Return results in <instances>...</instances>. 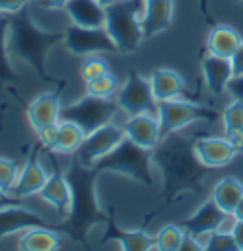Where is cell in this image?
Here are the masks:
<instances>
[{"label": "cell", "instance_id": "cell-13", "mask_svg": "<svg viewBox=\"0 0 243 251\" xmlns=\"http://www.w3.org/2000/svg\"><path fill=\"white\" fill-rule=\"evenodd\" d=\"M42 149L44 147L40 145V141L32 147L29 158H27L23 170H21L19 177H17V183L12 188V194L17 196V198H25V196H32V194L40 192V188L44 187V183L48 181L46 170L40 166V162H38V152Z\"/></svg>", "mask_w": 243, "mask_h": 251}, {"label": "cell", "instance_id": "cell-21", "mask_svg": "<svg viewBox=\"0 0 243 251\" xmlns=\"http://www.w3.org/2000/svg\"><path fill=\"white\" fill-rule=\"evenodd\" d=\"M150 86L156 101H169L177 99L184 92V80L181 78L179 73L171 69H158L150 76Z\"/></svg>", "mask_w": 243, "mask_h": 251}, {"label": "cell", "instance_id": "cell-26", "mask_svg": "<svg viewBox=\"0 0 243 251\" xmlns=\"http://www.w3.org/2000/svg\"><path fill=\"white\" fill-rule=\"evenodd\" d=\"M86 133L69 120H59L57 126V137L55 143L51 145L49 152H57V154H74L76 151L80 149V145L84 143Z\"/></svg>", "mask_w": 243, "mask_h": 251}, {"label": "cell", "instance_id": "cell-27", "mask_svg": "<svg viewBox=\"0 0 243 251\" xmlns=\"http://www.w3.org/2000/svg\"><path fill=\"white\" fill-rule=\"evenodd\" d=\"M10 19L8 14L0 16V97L6 86L15 84L17 82V75H15L14 67L8 59V32H10Z\"/></svg>", "mask_w": 243, "mask_h": 251}, {"label": "cell", "instance_id": "cell-39", "mask_svg": "<svg viewBox=\"0 0 243 251\" xmlns=\"http://www.w3.org/2000/svg\"><path fill=\"white\" fill-rule=\"evenodd\" d=\"M226 137L228 141H230V145L236 149V152H242L243 151V131H240V129H236V131H226Z\"/></svg>", "mask_w": 243, "mask_h": 251}, {"label": "cell", "instance_id": "cell-17", "mask_svg": "<svg viewBox=\"0 0 243 251\" xmlns=\"http://www.w3.org/2000/svg\"><path fill=\"white\" fill-rule=\"evenodd\" d=\"M194 147L199 160L211 170L228 166L238 154L226 137H201V139H196Z\"/></svg>", "mask_w": 243, "mask_h": 251}, {"label": "cell", "instance_id": "cell-4", "mask_svg": "<svg viewBox=\"0 0 243 251\" xmlns=\"http://www.w3.org/2000/svg\"><path fill=\"white\" fill-rule=\"evenodd\" d=\"M143 10L145 0H114L105 6V29L122 53H133L145 40Z\"/></svg>", "mask_w": 243, "mask_h": 251}, {"label": "cell", "instance_id": "cell-31", "mask_svg": "<svg viewBox=\"0 0 243 251\" xmlns=\"http://www.w3.org/2000/svg\"><path fill=\"white\" fill-rule=\"evenodd\" d=\"M222 122H224V131H243V101L234 99L222 112Z\"/></svg>", "mask_w": 243, "mask_h": 251}, {"label": "cell", "instance_id": "cell-1", "mask_svg": "<svg viewBox=\"0 0 243 251\" xmlns=\"http://www.w3.org/2000/svg\"><path fill=\"white\" fill-rule=\"evenodd\" d=\"M196 139L179 131L167 135L152 149V164L162 173L164 188L160 192L164 205L173 204L179 196L203 192V181L209 170L196 152Z\"/></svg>", "mask_w": 243, "mask_h": 251}, {"label": "cell", "instance_id": "cell-6", "mask_svg": "<svg viewBox=\"0 0 243 251\" xmlns=\"http://www.w3.org/2000/svg\"><path fill=\"white\" fill-rule=\"evenodd\" d=\"M156 110H158V122H160V139L175 131H181L188 124H194V122L211 124L219 118L217 110L203 105H196V103H188V101H179V99L160 101Z\"/></svg>", "mask_w": 243, "mask_h": 251}, {"label": "cell", "instance_id": "cell-15", "mask_svg": "<svg viewBox=\"0 0 243 251\" xmlns=\"http://www.w3.org/2000/svg\"><path fill=\"white\" fill-rule=\"evenodd\" d=\"M53 166H55V170L51 175H48V181L44 183V187L40 188L38 194L42 196V200L53 205L59 215H67L71 209V200H73L71 187H69V181L65 177V172L59 168V164L53 162Z\"/></svg>", "mask_w": 243, "mask_h": 251}, {"label": "cell", "instance_id": "cell-14", "mask_svg": "<svg viewBox=\"0 0 243 251\" xmlns=\"http://www.w3.org/2000/svg\"><path fill=\"white\" fill-rule=\"evenodd\" d=\"M65 84H61L59 90L36 97L27 107V118L30 126L34 127V131L42 129L46 126L57 124L61 120V88Z\"/></svg>", "mask_w": 243, "mask_h": 251}, {"label": "cell", "instance_id": "cell-44", "mask_svg": "<svg viewBox=\"0 0 243 251\" xmlns=\"http://www.w3.org/2000/svg\"><path fill=\"white\" fill-rule=\"evenodd\" d=\"M99 2H101L103 6H108V4H110V2H114V0H99Z\"/></svg>", "mask_w": 243, "mask_h": 251}, {"label": "cell", "instance_id": "cell-25", "mask_svg": "<svg viewBox=\"0 0 243 251\" xmlns=\"http://www.w3.org/2000/svg\"><path fill=\"white\" fill-rule=\"evenodd\" d=\"M242 198H243V185L242 181H238L236 177H224V179H220L215 185V188H213V200L228 215L234 213L236 205L240 204Z\"/></svg>", "mask_w": 243, "mask_h": 251}, {"label": "cell", "instance_id": "cell-40", "mask_svg": "<svg viewBox=\"0 0 243 251\" xmlns=\"http://www.w3.org/2000/svg\"><path fill=\"white\" fill-rule=\"evenodd\" d=\"M232 234H234V240L238 244V250L243 251V221H234Z\"/></svg>", "mask_w": 243, "mask_h": 251}, {"label": "cell", "instance_id": "cell-8", "mask_svg": "<svg viewBox=\"0 0 243 251\" xmlns=\"http://www.w3.org/2000/svg\"><path fill=\"white\" fill-rule=\"evenodd\" d=\"M65 46L74 55H91L101 51H118L114 40L105 27H80L69 25L65 29Z\"/></svg>", "mask_w": 243, "mask_h": 251}, {"label": "cell", "instance_id": "cell-24", "mask_svg": "<svg viewBox=\"0 0 243 251\" xmlns=\"http://www.w3.org/2000/svg\"><path fill=\"white\" fill-rule=\"evenodd\" d=\"M61 236L55 228H42L34 226L29 228V232L21 236L19 250L23 251H55L59 250Z\"/></svg>", "mask_w": 243, "mask_h": 251}, {"label": "cell", "instance_id": "cell-7", "mask_svg": "<svg viewBox=\"0 0 243 251\" xmlns=\"http://www.w3.org/2000/svg\"><path fill=\"white\" fill-rule=\"evenodd\" d=\"M120 109L118 101L114 103L108 97H95V95H84L76 103L69 105L67 109H61V120L74 122L86 135L99 129L101 126L108 124L116 110Z\"/></svg>", "mask_w": 243, "mask_h": 251}, {"label": "cell", "instance_id": "cell-11", "mask_svg": "<svg viewBox=\"0 0 243 251\" xmlns=\"http://www.w3.org/2000/svg\"><path fill=\"white\" fill-rule=\"evenodd\" d=\"M34 226H42V228H55L59 230V225H53L49 221H46L42 215H38L36 211H32L25 205H8V207H0V240H4L6 236H12L19 230H29Z\"/></svg>", "mask_w": 243, "mask_h": 251}, {"label": "cell", "instance_id": "cell-20", "mask_svg": "<svg viewBox=\"0 0 243 251\" xmlns=\"http://www.w3.org/2000/svg\"><path fill=\"white\" fill-rule=\"evenodd\" d=\"M201 71H203V78L209 88L211 94H222L226 90L228 82L232 80V63L226 57H219V55H207L201 61Z\"/></svg>", "mask_w": 243, "mask_h": 251}, {"label": "cell", "instance_id": "cell-10", "mask_svg": "<svg viewBox=\"0 0 243 251\" xmlns=\"http://www.w3.org/2000/svg\"><path fill=\"white\" fill-rule=\"evenodd\" d=\"M125 137L123 127L114 124H105L101 126L99 129L91 131L84 137V143L80 145V149L74 152V156L84 164L91 168L99 158H103L108 154L112 149H116L122 143V139Z\"/></svg>", "mask_w": 243, "mask_h": 251}, {"label": "cell", "instance_id": "cell-23", "mask_svg": "<svg viewBox=\"0 0 243 251\" xmlns=\"http://www.w3.org/2000/svg\"><path fill=\"white\" fill-rule=\"evenodd\" d=\"M242 42V36H240V32L236 31V29H232L228 25H217L209 32L207 48H209V53H213V55L230 59Z\"/></svg>", "mask_w": 243, "mask_h": 251}, {"label": "cell", "instance_id": "cell-43", "mask_svg": "<svg viewBox=\"0 0 243 251\" xmlns=\"http://www.w3.org/2000/svg\"><path fill=\"white\" fill-rule=\"evenodd\" d=\"M232 219L243 221V198L240 200V204L236 205V209H234V213H232Z\"/></svg>", "mask_w": 243, "mask_h": 251}, {"label": "cell", "instance_id": "cell-38", "mask_svg": "<svg viewBox=\"0 0 243 251\" xmlns=\"http://www.w3.org/2000/svg\"><path fill=\"white\" fill-rule=\"evenodd\" d=\"M199 250H203V246L197 242L194 236H190V234H186V232H184V238H182L179 251H199Z\"/></svg>", "mask_w": 243, "mask_h": 251}, {"label": "cell", "instance_id": "cell-35", "mask_svg": "<svg viewBox=\"0 0 243 251\" xmlns=\"http://www.w3.org/2000/svg\"><path fill=\"white\" fill-rule=\"evenodd\" d=\"M29 0H0V14H8L12 16L15 12H19L23 6H27Z\"/></svg>", "mask_w": 243, "mask_h": 251}, {"label": "cell", "instance_id": "cell-16", "mask_svg": "<svg viewBox=\"0 0 243 251\" xmlns=\"http://www.w3.org/2000/svg\"><path fill=\"white\" fill-rule=\"evenodd\" d=\"M171 19H173V0H145V10L141 17L145 40L169 29Z\"/></svg>", "mask_w": 243, "mask_h": 251}, {"label": "cell", "instance_id": "cell-9", "mask_svg": "<svg viewBox=\"0 0 243 251\" xmlns=\"http://www.w3.org/2000/svg\"><path fill=\"white\" fill-rule=\"evenodd\" d=\"M116 101L127 116H135V114H143V112H150V110L158 109L156 107L158 101H156L154 92H152L150 80L143 78L137 71H131L127 75L125 84L118 90Z\"/></svg>", "mask_w": 243, "mask_h": 251}, {"label": "cell", "instance_id": "cell-29", "mask_svg": "<svg viewBox=\"0 0 243 251\" xmlns=\"http://www.w3.org/2000/svg\"><path fill=\"white\" fill-rule=\"evenodd\" d=\"M203 250L207 251H240L238 244L234 240L232 230H215L209 234V240L205 242Z\"/></svg>", "mask_w": 243, "mask_h": 251}, {"label": "cell", "instance_id": "cell-42", "mask_svg": "<svg viewBox=\"0 0 243 251\" xmlns=\"http://www.w3.org/2000/svg\"><path fill=\"white\" fill-rule=\"evenodd\" d=\"M69 0H42V6L46 8H65Z\"/></svg>", "mask_w": 243, "mask_h": 251}, {"label": "cell", "instance_id": "cell-18", "mask_svg": "<svg viewBox=\"0 0 243 251\" xmlns=\"http://www.w3.org/2000/svg\"><path fill=\"white\" fill-rule=\"evenodd\" d=\"M123 131L127 139L150 151L160 143V122L148 112L129 116V120L123 126Z\"/></svg>", "mask_w": 243, "mask_h": 251}, {"label": "cell", "instance_id": "cell-3", "mask_svg": "<svg viewBox=\"0 0 243 251\" xmlns=\"http://www.w3.org/2000/svg\"><path fill=\"white\" fill-rule=\"evenodd\" d=\"M63 40H65V31H42L32 23L29 6H23L19 12L12 14L10 32H8V50L14 57L29 63L42 82H48V84L53 82V78L46 71V57H48V51Z\"/></svg>", "mask_w": 243, "mask_h": 251}, {"label": "cell", "instance_id": "cell-30", "mask_svg": "<svg viewBox=\"0 0 243 251\" xmlns=\"http://www.w3.org/2000/svg\"><path fill=\"white\" fill-rule=\"evenodd\" d=\"M116 90V76L106 73L103 76L86 82V94L95 95V97H110Z\"/></svg>", "mask_w": 243, "mask_h": 251}, {"label": "cell", "instance_id": "cell-28", "mask_svg": "<svg viewBox=\"0 0 243 251\" xmlns=\"http://www.w3.org/2000/svg\"><path fill=\"white\" fill-rule=\"evenodd\" d=\"M182 238H184V228L181 225H167L156 236L154 246L160 251H179Z\"/></svg>", "mask_w": 243, "mask_h": 251}, {"label": "cell", "instance_id": "cell-33", "mask_svg": "<svg viewBox=\"0 0 243 251\" xmlns=\"http://www.w3.org/2000/svg\"><path fill=\"white\" fill-rule=\"evenodd\" d=\"M106 73H110L108 71V65L101 57H90L88 61L82 65V69H80V75H82V78L86 80V82L99 78V76H103Z\"/></svg>", "mask_w": 243, "mask_h": 251}, {"label": "cell", "instance_id": "cell-19", "mask_svg": "<svg viewBox=\"0 0 243 251\" xmlns=\"http://www.w3.org/2000/svg\"><path fill=\"white\" fill-rule=\"evenodd\" d=\"M67 14L80 27H105V6L99 0H69L65 4Z\"/></svg>", "mask_w": 243, "mask_h": 251}, {"label": "cell", "instance_id": "cell-41", "mask_svg": "<svg viewBox=\"0 0 243 251\" xmlns=\"http://www.w3.org/2000/svg\"><path fill=\"white\" fill-rule=\"evenodd\" d=\"M21 204V200L14 196L12 192H4L2 188H0V207H8V205H17Z\"/></svg>", "mask_w": 243, "mask_h": 251}, {"label": "cell", "instance_id": "cell-34", "mask_svg": "<svg viewBox=\"0 0 243 251\" xmlns=\"http://www.w3.org/2000/svg\"><path fill=\"white\" fill-rule=\"evenodd\" d=\"M57 126H59V122L57 124H51V126H46V127H42V129H38L36 133H38V141H40V145L44 147V149H51V145L55 143V137H57Z\"/></svg>", "mask_w": 243, "mask_h": 251}, {"label": "cell", "instance_id": "cell-5", "mask_svg": "<svg viewBox=\"0 0 243 251\" xmlns=\"http://www.w3.org/2000/svg\"><path fill=\"white\" fill-rule=\"evenodd\" d=\"M93 172L99 175L103 172H112L125 175L133 181L143 183L145 187H152L154 185V177H152V151L139 147L137 143L131 139L123 137L122 143L112 149L108 154L99 158L93 166Z\"/></svg>", "mask_w": 243, "mask_h": 251}, {"label": "cell", "instance_id": "cell-36", "mask_svg": "<svg viewBox=\"0 0 243 251\" xmlns=\"http://www.w3.org/2000/svg\"><path fill=\"white\" fill-rule=\"evenodd\" d=\"M230 63H232V75L234 76H243V42L234 51V55L230 57Z\"/></svg>", "mask_w": 243, "mask_h": 251}, {"label": "cell", "instance_id": "cell-12", "mask_svg": "<svg viewBox=\"0 0 243 251\" xmlns=\"http://www.w3.org/2000/svg\"><path fill=\"white\" fill-rule=\"evenodd\" d=\"M226 217H228V213H224V211L217 205V202L211 198V200H207L205 204L199 205V209H197L190 219L182 221L181 226L184 228L186 234L194 236L197 242H199L201 236L211 234L215 230L222 228Z\"/></svg>", "mask_w": 243, "mask_h": 251}, {"label": "cell", "instance_id": "cell-2", "mask_svg": "<svg viewBox=\"0 0 243 251\" xmlns=\"http://www.w3.org/2000/svg\"><path fill=\"white\" fill-rule=\"evenodd\" d=\"M65 177L69 181L73 200L67 213L69 217L59 225V232L67 234L76 244H86L88 232L95 225L108 223L99 207V200L95 194V179L99 177V173L84 166L73 154L71 164L65 170Z\"/></svg>", "mask_w": 243, "mask_h": 251}, {"label": "cell", "instance_id": "cell-32", "mask_svg": "<svg viewBox=\"0 0 243 251\" xmlns=\"http://www.w3.org/2000/svg\"><path fill=\"white\" fill-rule=\"evenodd\" d=\"M17 177H19V168L14 160L0 158V188L4 192H12V188L17 183Z\"/></svg>", "mask_w": 243, "mask_h": 251}, {"label": "cell", "instance_id": "cell-22", "mask_svg": "<svg viewBox=\"0 0 243 251\" xmlns=\"http://www.w3.org/2000/svg\"><path fill=\"white\" fill-rule=\"evenodd\" d=\"M103 242H118L123 251H148L154 246V238L145 230H120L110 221Z\"/></svg>", "mask_w": 243, "mask_h": 251}, {"label": "cell", "instance_id": "cell-37", "mask_svg": "<svg viewBox=\"0 0 243 251\" xmlns=\"http://www.w3.org/2000/svg\"><path fill=\"white\" fill-rule=\"evenodd\" d=\"M228 92L234 95V99L243 101V76H232V80L228 82Z\"/></svg>", "mask_w": 243, "mask_h": 251}]
</instances>
